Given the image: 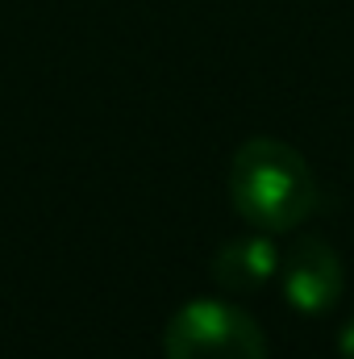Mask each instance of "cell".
Returning a JSON list of instances; mask_svg holds the SVG:
<instances>
[{
    "label": "cell",
    "instance_id": "cell-4",
    "mask_svg": "<svg viewBox=\"0 0 354 359\" xmlns=\"http://www.w3.org/2000/svg\"><path fill=\"white\" fill-rule=\"evenodd\" d=\"M279 268V255L275 247L259 238H234V243H221V251L213 255V276L217 284L234 288V292H255L259 284H267Z\"/></svg>",
    "mask_w": 354,
    "mask_h": 359
},
{
    "label": "cell",
    "instance_id": "cell-5",
    "mask_svg": "<svg viewBox=\"0 0 354 359\" xmlns=\"http://www.w3.org/2000/svg\"><path fill=\"white\" fill-rule=\"evenodd\" d=\"M338 351H342V359H354V318L342 326V334H338Z\"/></svg>",
    "mask_w": 354,
    "mask_h": 359
},
{
    "label": "cell",
    "instance_id": "cell-2",
    "mask_svg": "<svg viewBox=\"0 0 354 359\" xmlns=\"http://www.w3.org/2000/svg\"><path fill=\"white\" fill-rule=\"evenodd\" d=\"M163 359H267V334L246 309L200 297L167 322Z\"/></svg>",
    "mask_w": 354,
    "mask_h": 359
},
{
    "label": "cell",
    "instance_id": "cell-1",
    "mask_svg": "<svg viewBox=\"0 0 354 359\" xmlns=\"http://www.w3.org/2000/svg\"><path fill=\"white\" fill-rule=\"evenodd\" d=\"M229 201L255 230L288 234L317 209V176L296 147L250 138L229 163Z\"/></svg>",
    "mask_w": 354,
    "mask_h": 359
},
{
    "label": "cell",
    "instance_id": "cell-3",
    "mask_svg": "<svg viewBox=\"0 0 354 359\" xmlns=\"http://www.w3.org/2000/svg\"><path fill=\"white\" fill-rule=\"evenodd\" d=\"M283 297L296 313L321 318L342 297V259L325 238H300L283 259Z\"/></svg>",
    "mask_w": 354,
    "mask_h": 359
}]
</instances>
